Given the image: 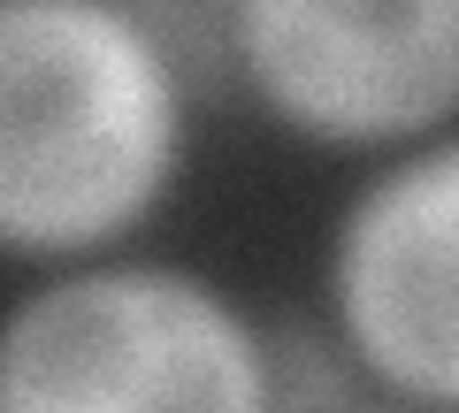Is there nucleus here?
Returning <instances> with one entry per match:
<instances>
[{
  "instance_id": "f257e3e1",
  "label": "nucleus",
  "mask_w": 459,
  "mask_h": 413,
  "mask_svg": "<svg viewBox=\"0 0 459 413\" xmlns=\"http://www.w3.org/2000/svg\"><path fill=\"white\" fill-rule=\"evenodd\" d=\"M199 84L123 0H0V261H100L177 199Z\"/></svg>"
},
{
  "instance_id": "f03ea898",
  "label": "nucleus",
  "mask_w": 459,
  "mask_h": 413,
  "mask_svg": "<svg viewBox=\"0 0 459 413\" xmlns=\"http://www.w3.org/2000/svg\"><path fill=\"white\" fill-rule=\"evenodd\" d=\"M0 413H283L276 330L207 268L62 261L0 298Z\"/></svg>"
},
{
  "instance_id": "7ed1b4c3",
  "label": "nucleus",
  "mask_w": 459,
  "mask_h": 413,
  "mask_svg": "<svg viewBox=\"0 0 459 413\" xmlns=\"http://www.w3.org/2000/svg\"><path fill=\"white\" fill-rule=\"evenodd\" d=\"M230 84L322 153L459 123V0H230Z\"/></svg>"
},
{
  "instance_id": "20e7f679",
  "label": "nucleus",
  "mask_w": 459,
  "mask_h": 413,
  "mask_svg": "<svg viewBox=\"0 0 459 413\" xmlns=\"http://www.w3.org/2000/svg\"><path fill=\"white\" fill-rule=\"evenodd\" d=\"M322 330L376 398L459 413V123L376 153L322 245Z\"/></svg>"
},
{
  "instance_id": "39448f33",
  "label": "nucleus",
  "mask_w": 459,
  "mask_h": 413,
  "mask_svg": "<svg viewBox=\"0 0 459 413\" xmlns=\"http://www.w3.org/2000/svg\"><path fill=\"white\" fill-rule=\"evenodd\" d=\"M329 413H421V406H398V398H376V391H360V398H344V406H329Z\"/></svg>"
}]
</instances>
